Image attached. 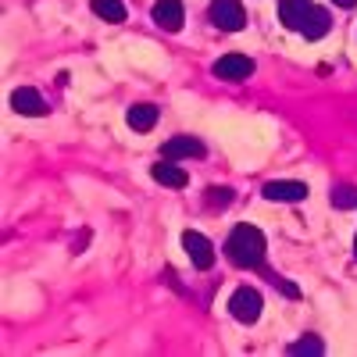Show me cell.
I'll return each mask as SVG.
<instances>
[{
    "label": "cell",
    "mask_w": 357,
    "mask_h": 357,
    "mask_svg": "<svg viewBox=\"0 0 357 357\" xmlns=\"http://www.w3.org/2000/svg\"><path fill=\"white\" fill-rule=\"evenodd\" d=\"M264 232L257 225H236L225 240V257L236 264V268H257L264 261Z\"/></svg>",
    "instance_id": "obj_1"
},
{
    "label": "cell",
    "mask_w": 357,
    "mask_h": 357,
    "mask_svg": "<svg viewBox=\"0 0 357 357\" xmlns=\"http://www.w3.org/2000/svg\"><path fill=\"white\" fill-rule=\"evenodd\" d=\"M211 25L222 33H240L247 25V11L240 0H211Z\"/></svg>",
    "instance_id": "obj_2"
},
{
    "label": "cell",
    "mask_w": 357,
    "mask_h": 357,
    "mask_svg": "<svg viewBox=\"0 0 357 357\" xmlns=\"http://www.w3.org/2000/svg\"><path fill=\"white\" fill-rule=\"evenodd\" d=\"M229 314H232L236 321H243V325L257 321V318H261V293L250 289V286H240V289L229 296Z\"/></svg>",
    "instance_id": "obj_3"
},
{
    "label": "cell",
    "mask_w": 357,
    "mask_h": 357,
    "mask_svg": "<svg viewBox=\"0 0 357 357\" xmlns=\"http://www.w3.org/2000/svg\"><path fill=\"white\" fill-rule=\"evenodd\" d=\"M211 72L218 79H225V82H243V79L254 75V61L247 54H225V57H218V61L211 65Z\"/></svg>",
    "instance_id": "obj_4"
},
{
    "label": "cell",
    "mask_w": 357,
    "mask_h": 357,
    "mask_svg": "<svg viewBox=\"0 0 357 357\" xmlns=\"http://www.w3.org/2000/svg\"><path fill=\"white\" fill-rule=\"evenodd\" d=\"M183 247H186V254H190V261L200 268V272H207V268L215 264V247H211V240H207L204 232H183Z\"/></svg>",
    "instance_id": "obj_5"
},
{
    "label": "cell",
    "mask_w": 357,
    "mask_h": 357,
    "mask_svg": "<svg viewBox=\"0 0 357 357\" xmlns=\"http://www.w3.org/2000/svg\"><path fill=\"white\" fill-rule=\"evenodd\" d=\"M151 18H154L158 29H165V33H178V29H183V22H186V11H183V4H178V0H158L154 11H151Z\"/></svg>",
    "instance_id": "obj_6"
},
{
    "label": "cell",
    "mask_w": 357,
    "mask_h": 357,
    "mask_svg": "<svg viewBox=\"0 0 357 357\" xmlns=\"http://www.w3.org/2000/svg\"><path fill=\"white\" fill-rule=\"evenodd\" d=\"M161 158L165 161H183V158H204V143L197 136H172L161 146Z\"/></svg>",
    "instance_id": "obj_7"
},
{
    "label": "cell",
    "mask_w": 357,
    "mask_h": 357,
    "mask_svg": "<svg viewBox=\"0 0 357 357\" xmlns=\"http://www.w3.org/2000/svg\"><path fill=\"white\" fill-rule=\"evenodd\" d=\"M311 11H314L311 0H279V22L286 29H304Z\"/></svg>",
    "instance_id": "obj_8"
},
{
    "label": "cell",
    "mask_w": 357,
    "mask_h": 357,
    "mask_svg": "<svg viewBox=\"0 0 357 357\" xmlns=\"http://www.w3.org/2000/svg\"><path fill=\"white\" fill-rule=\"evenodd\" d=\"M11 107H15L18 114H29V118H40V114H47L43 97L36 93V89H29V86H22V89H15V93H11Z\"/></svg>",
    "instance_id": "obj_9"
},
{
    "label": "cell",
    "mask_w": 357,
    "mask_h": 357,
    "mask_svg": "<svg viewBox=\"0 0 357 357\" xmlns=\"http://www.w3.org/2000/svg\"><path fill=\"white\" fill-rule=\"evenodd\" d=\"M264 197L268 200H279V204H296L307 197V186L304 183H293V178H282V183H268L264 186Z\"/></svg>",
    "instance_id": "obj_10"
},
{
    "label": "cell",
    "mask_w": 357,
    "mask_h": 357,
    "mask_svg": "<svg viewBox=\"0 0 357 357\" xmlns=\"http://www.w3.org/2000/svg\"><path fill=\"white\" fill-rule=\"evenodd\" d=\"M151 175L158 178L161 186H168V190H183V186L190 183V175H186L183 168H178L175 161H161V165H154V168H151Z\"/></svg>",
    "instance_id": "obj_11"
},
{
    "label": "cell",
    "mask_w": 357,
    "mask_h": 357,
    "mask_svg": "<svg viewBox=\"0 0 357 357\" xmlns=\"http://www.w3.org/2000/svg\"><path fill=\"white\" fill-rule=\"evenodd\" d=\"M126 122H129V129H136V132H151V129L158 126V107H154V104H136V107H129Z\"/></svg>",
    "instance_id": "obj_12"
},
{
    "label": "cell",
    "mask_w": 357,
    "mask_h": 357,
    "mask_svg": "<svg viewBox=\"0 0 357 357\" xmlns=\"http://www.w3.org/2000/svg\"><path fill=\"white\" fill-rule=\"evenodd\" d=\"M89 8H93V15L104 18V22H114V25L126 22V4H122V0H93Z\"/></svg>",
    "instance_id": "obj_13"
},
{
    "label": "cell",
    "mask_w": 357,
    "mask_h": 357,
    "mask_svg": "<svg viewBox=\"0 0 357 357\" xmlns=\"http://www.w3.org/2000/svg\"><path fill=\"white\" fill-rule=\"evenodd\" d=\"M301 33H304L307 40H321L325 33H329V11L314 8V11L307 15V22H304V29H301Z\"/></svg>",
    "instance_id": "obj_14"
},
{
    "label": "cell",
    "mask_w": 357,
    "mask_h": 357,
    "mask_svg": "<svg viewBox=\"0 0 357 357\" xmlns=\"http://www.w3.org/2000/svg\"><path fill=\"white\" fill-rule=\"evenodd\" d=\"M232 204V190L229 186H211L207 190V207H225Z\"/></svg>",
    "instance_id": "obj_15"
},
{
    "label": "cell",
    "mask_w": 357,
    "mask_h": 357,
    "mask_svg": "<svg viewBox=\"0 0 357 357\" xmlns=\"http://www.w3.org/2000/svg\"><path fill=\"white\" fill-rule=\"evenodd\" d=\"M333 204H336V207H357V190H354V186H336Z\"/></svg>",
    "instance_id": "obj_16"
},
{
    "label": "cell",
    "mask_w": 357,
    "mask_h": 357,
    "mask_svg": "<svg viewBox=\"0 0 357 357\" xmlns=\"http://www.w3.org/2000/svg\"><path fill=\"white\" fill-rule=\"evenodd\" d=\"M293 354H321V343L318 340H301V343H293Z\"/></svg>",
    "instance_id": "obj_17"
},
{
    "label": "cell",
    "mask_w": 357,
    "mask_h": 357,
    "mask_svg": "<svg viewBox=\"0 0 357 357\" xmlns=\"http://www.w3.org/2000/svg\"><path fill=\"white\" fill-rule=\"evenodd\" d=\"M333 4H336V8H354L357 0H333Z\"/></svg>",
    "instance_id": "obj_18"
},
{
    "label": "cell",
    "mask_w": 357,
    "mask_h": 357,
    "mask_svg": "<svg viewBox=\"0 0 357 357\" xmlns=\"http://www.w3.org/2000/svg\"><path fill=\"white\" fill-rule=\"evenodd\" d=\"M354 254H357V240H354Z\"/></svg>",
    "instance_id": "obj_19"
}]
</instances>
